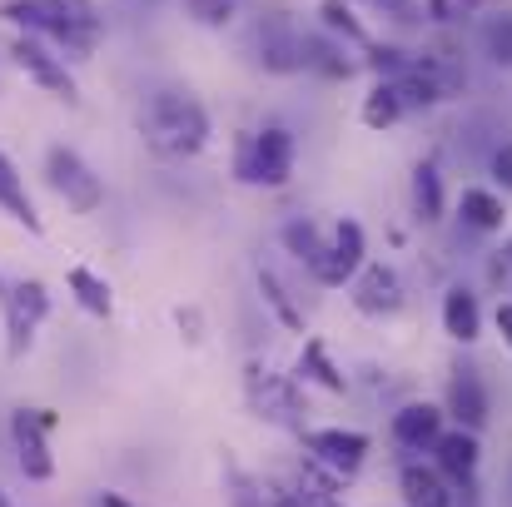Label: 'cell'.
Masks as SVG:
<instances>
[{"label": "cell", "instance_id": "obj_35", "mask_svg": "<svg viewBox=\"0 0 512 507\" xmlns=\"http://www.w3.org/2000/svg\"><path fill=\"white\" fill-rule=\"evenodd\" d=\"M100 507H130V503H125L120 493H100Z\"/></svg>", "mask_w": 512, "mask_h": 507}, {"label": "cell", "instance_id": "obj_3", "mask_svg": "<svg viewBox=\"0 0 512 507\" xmlns=\"http://www.w3.org/2000/svg\"><path fill=\"white\" fill-rule=\"evenodd\" d=\"M234 174L244 184H264V189H284L294 179V135L284 125H264L259 135H249L234 155Z\"/></svg>", "mask_w": 512, "mask_h": 507}, {"label": "cell", "instance_id": "obj_21", "mask_svg": "<svg viewBox=\"0 0 512 507\" xmlns=\"http://www.w3.org/2000/svg\"><path fill=\"white\" fill-rule=\"evenodd\" d=\"M299 378H314V383L329 388V393H343V388H348V378L334 368L324 338H309V343H304V353H299Z\"/></svg>", "mask_w": 512, "mask_h": 507}, {"label": "cell", "instance_id": "obj_13", "mask_svg": "<svg viewBox=\"0 0 512 507\" xmlns=\"http://www.w3.org/2000/svg\"><path fill=\"white\" fill-rule=\"evenodd\" d=\"M254 40H259V65H264V70H279V75H284V70H299V65H304V40L289 30L284 15L259 20Z\"/></svg>", "mask_w": 512, "mask_h": 507}, {"label": "cell", "instance_id": "obj_1", "mask_svg": "<svg viewBox=\"0 0 512 507\" xmlns=\"http://www.w3.org/2000/svg\"><path fill=\"white\" fill-rule=\"evenodd\" d=\"M140 135L165 160H194L209 145V115L199 100H189L179 90H160V95H150V105L140 115Z\"/></svg>", "mask_w": 512, "mask_h": 507}, {"label": "cell", "instance_id": "obj_6", "mask_svg": "<svg viewBox=\"0 0 512 507\" xmlns=\"http://www.w3.org/2000/svg\"><path fill=\"white\" fill-rule=\"evenodd\" d=\"M0 299H5V348L20 358L35 343V329L45 324V314H50V294H45L40 279H20Z\"/></svg>", "mask_w": 512, "mask_h": 507}, {"label": "cell", "instance_id": "obj_16", "mask_svg": "<svg viewBox=\"0 0 512 507\" xmlns=\"http://www.w3.org/2000/svg\"><path fill=\"white\" fill-rule=\"evenodd\" d=\"M398 488H403V503L408 507H453V493H448L443 473H433L423 463H403Z\"/></svg>", "mask_w": 512, "mask_h": 507}, {"label": "cell", "instance_id": "obj_28", "mask_svg": "<svg viewBox=\"0 0 512 507\" xmlns=\"http://www.w3.org/2000/svg\"><path fill=\"white\" fill-rule=\"evenodd\" d=\"M319 15H324V25H329V30H339L343 40L368 45V30H363V25L348 15V5H343V0H324V5H319Z\"/></svg>", "mask_w": 512, "mask_h": 507}, {"label": "cell", "instance_id": "obj_12", "mask_svg": "<svg viewBox=\"0 0 512 507\" xmlns=\"http://www.w3.org/2000/svg\"><path fill=\"white\" fill-rule=\"evenodd\" d=\"M448 413H458V428L478 433L488 423V388H483V373L473 363H458L453 368V383H448Z\"/></svg>", "mask_w": 512, "mask_h": 507}, {"label": "cell", "instance_id": "obj_17", "mask_svg": "<svg viewBox=\"0 0 512 507\" xmlns=\"http://www.w3.org/2000/svg\"><path fill=\"white\" fill-rule=\"evenodd\" d=\"M443 329H448V338H458V343H473V338L483 334L478 294H468L463 284H453V289L443 294Z\"/></svg>", "mask_w": 512, "mask_h": 507}, {"label": "cell", "instance_id": "obj_32", "mask_svg": "<svg viewBox=\"0 0 512 507\" xmlns=\"http://www.w3.org/2000/svg\"><path fill=\"white\" fill-rule=\"evenodd\" d=\"M498 334H503V343L512 348V304H503V309H498Z\"/></svg>", "mask_w": 512, "mask_h": 507}, {"label": "cell", "instance_id": "obj_37", "mask_svg": "<svg viewBox=\"0 0 512 507\" xmlns=\"http://www.w3.org/2000/svg\"><path fill=\"white\" fill-rule=\"evenodd\" d=\"M274 507H299V498H279V503Z\"/></svg>", "mask_w": 512, "mask_h": 507}, {"label": "cell", "instance_id": "obj_25", "mask_svg": "<svg viewBox=\"0 0 512 507\" xmlns=\"http://www.w3.org/2000/svg\"><path fill=\"white\" fill-rule=\"evenodd\" d=\"M478 40H483V55H488L493 65L512 70V10L488 15V20H483V30H478Z\"/></svg>", "mask_w": 512, "mask_h": 507}, {"label": "cell", "instance_id": "obj_40", "mask_svg": "<svg viewBox=\"0 0 512 507\" xmlns=\"http://www.w3.org/2000/svg\"><path fill=\"white\" fill-rule=\"evenodd\" d=\"M0 294H5V284H0Z\"/></svg>", "mask_w": 512, "mask_h": 507}, {"label": "cell", "instance_id": "obj_15", "mask_svg": "<svg viewBox=\"0 0 512 507\" xmlns=\"http://www.w3.org/2000/svg\"><path fill=\"white\" fill-rule=\"evenodd\" d=\"M478 433H468V428H453V433H438V443H433V458H438V473L443 478H453V483H473V473H478Z\"/></svg>", "mask_w": 512, "mask_h": 507}, {"label": "cell", "instance_id": "obj_27", "mask_svg": "<svg viewBox=\"0 0 512 507\" xmlns=\"http://www.w3.org/2000/svg\"><path fill=\"white\" fill-rule=\"evenodd\" d=\"M368 70H378L383 80H398L403 70H413V55L398 45H368Z\"/></svg>", "mask_w": 512, "mask_h": 507}, {"label": "cell", "instance_id": "obj_34", "mask_svg": "<svg viewBox=\"0 0 512 507\" xmlns=\"http://www.w3.org/2000/svg\"><path fill=\"white\" fill-rule=\"evenodd\" d=\"M179 329H189V338H199L194 329H199V314L194 309H179Z\"/></svg>", "mask_w": 512, "mask_h": 507}, {"label": "cell", "instance_id": "obj_8", "mask_svg": "<svg viewBox=\"0 0 512 507\" xmlns=\"http://www.w3.org/2000/svg\"><path fill=\"white\" fill-rule=\"evenodd\" d=\"M363 254H368V244H363V229H358L353 219H343L339 229H334V239L324 244V259H319V264H314L309 274H314L319 284L339 289V284H348V279H353V274H358V269L368 264Z\"/></svg>", "mask_w": 512, "mask_h": 507}, {"label": "cell", "instance_id": "obj_30", "mask_svg": "<svg viewBox=\"0 0 512 507\" xmlns=\"http://www.w3.org/2000/svg\"><path fill=\"white\" fill-rule=\"evenodd\" d=\"M488 169H493L498 189H503V194H512V140H508V145H498V150H493V160H488Z\"/></svg>", "mask_w": 512, "mask_h": 507}, {"label": "cell", "instance_id": "obj_20", "mask_svg": "<svg viewBox=\"0 0 512 507\" xmlns=\"http://www.w3.org/2000/svg\"><path fill=\"white\" fill-rule=\"evenodd\" d=\"M65 284H70V294H75V304H80L85 314H95V319H110L115 299H110V284H105V279H100L95 269L75 264V269L65 274Z\"/></svg>", "mask_w": 512, "mask_h": 507}, {"label": "cell", "instance_id": "obj_38", "mask_svg": "<svg viewBox=\"0 0 512 507\" xmlns=\"http://www.w3.org/2000/svg\"><path fill=\"white\" fill-rule=\"evenodd\" d=\"M0 507H10V503H5V493H0Z\"/></svg>", "mask_w": 512, "mask_h": 507}, {"label": "cell", "instance_id": "obj_24", "mask_svg": "<svg viewBox=\"0 0 512 507\" xmlns=\"http://www.w3.org/2000/svg\"><path fill=\"white\" fill-rule=\"evenodd\" d=\"M259 294H264V304L274 309V319H279L284 329H294V334H304V309H294V299H289V289L279 284V274H269V269H259Z\"/></svg>", "mask_w": 512, "mask_h": 507}, {"label": "cell", "instance_id": "obj_39", "mask_svg": "<svg viewBox=\"0 0 512 507\" xmlns=\"http://www.w3.org/2000/svg\"><path fill=\"white\" fill-rule=\"evenodd\" d=\"M463 5H478V0H463Z\"/></svg>", "mask_w": 512, "mask_h": 507}, {"label": "cell", "instance_id": "obj_10", "mask_svg": "<svg viewBox=\"0 0 512 507\" xmlns=\"http://www.w3.org/2000/svg\"><path fill=\"white\" fill-rule=\"evenodd\" d=\"M10 55H15V65H20L40 90H50V95H60V100H75V75H70V70H65V60H60V55H50L40 40L20 35V40L10 45Z\"/></svg>", "mask_w": 512, "mask_h": 507}, {"label": "cell", "instance_id": "obj_22", "mask_svg": "<svg viewBox=\"0 0 512 507\" xmlns=\"http://www.w3.org/2000/svg\"><path fill=\"white\" fill-rule=\"evenodd\" d=\"M413 209H418L423 224H438L443 219V174H438V165L413 169Z\"/></svg>", "mask_w": 512, "mask_h": 507}, {"label": "cell", "instance_id": "obj_2", "mask_svg": "<svg viewBox=\"0 0 512 507\" xmlns=\"http://www.w3.org/2000/svg\"><path fill=\"white\" fill-rule=\"evenodd\" d=\"M0 20L25 25L30 35H50V40L70 45L75 55H90L95 35H100V5L95 0H5Z\"/></svg>", "mask_w": 512, "mask_h": 507}, {"label": "cell", "instance_id": "obj_9", "mask_svg": "<svg viewBox=\"0 0 512 507\" xmlns=\"http://www.w3.org/2000/svg\"><path fill=\"white\" fill-rule=\"evenodd\" d=\"M348 284H353V309L368 319H388L403 309V279L388 264H363Z\"/></svg>", "mask_w": 512, "mask_h": 507}, {"label": "cell", "instance_id": "obj_23", "mask_svg": "<svg viewBox=\"0 0 512 507\" xmlns=\"http://www.w3.org/2000/svg\"><path fill=\"white\" fill-rule=\"evenodd\" d=\"M284 249L304 264V269H314L319 259H324V234H319V224H309V219H294V224H284Z\"/></svg>", "mask_w": 512, "mask_h": 507}, {"label": "cell", "instance_id": "obj_33", "mask_svg": "<svg viewBox=\"0 0 512 507\" xmlns=\"http://www.w3.org/2000/svg\"><path fill=\"white\" fill-rule=\"evenodd\" d=\"M428 20H453V0H428Z\"/></svg>", "mask_w": 512, "mask_h": 507}, {"label": "cell", "instance_id": "obj_31", "mask_svg": "<svg viewBox=\"0 0 512 507\" xmlns=\"http://www.w3.org/2000/svg\"><path fill=\"white\" fill-rule=\"evenodd\" d=\"M363 5H373L383 15H398V20H413V0H363Z\"/></svg>", "mask_w": 512, "mask_h": 507}, {"label": "cell", "instance_id": "obj_14", "mask_svg": "<svg viewBox=\"0 0 512 507\" xmlns=\"http://www.w3.org/2000/svg\"><path fill=\"white\" fill-rule=\"evenodd\" d=\"M443 433V408L438 403H408L393 413V443L403 453H428Z\"/></svg>", "mask_w": 512, "mask_h": 507}, {"label": "cell", "instance_id": "obj_19", "mask_svg": "<svg viewBox=\"0 0 512 507\" xmlns=\"http://www.w3.org/2000/svg\"><path fill=\"white\" fill-rule=\"evenodd\" d=\"M458 209H463V224L478 229V234H498L503 219H508L503 194H493V189H463V204Z\"/></svg>", "mask_w": 512, "mask_h": 507}, {"label": "cell", "instance_id": "obj_7", "mask_svg": "<svg viewBox=\"0 0 512 507\" xmlns=\"http://www.w3.org/2000/svg\"><path fill=\"white\" fill-rule=\"evenodd\" d=\"M55 428V413H45V408H20L15 418H10V438H15V448H20V473L30 478V483H45L50 473H55V463H50V448H45V433Z\"/></svg>", "mask_w": 512, "mask_h": 507}, {"label": "cell", "instance_id": "obj_5", "mask_svg": "<svg viewBox=\"0 0 512 507\" xmlns=\"http://www.w3.org/2000/svg\"><path fill=\"white\" fill-rule=\"evenodd\" d=\"M244 398H249V408H254L259 418H269V423H279V428H299L304 403H299V388H294L284 373H269L264 363H249V368H244Z\"/></svg>", "mask_w": 512, "mask_h": 507}, {"label": "cell", "instance_id": "obj_4", "mask_svg": "<svg viewBox=\"0 0 512 507\" xmlns=\"http://www.w3.org/2000/svg\"><path fill=\"white\" fill-rule=\"evenodd\" d=\"M45 184L75 209V214H95L105 204V179L85 165L70 145H50L45 150Z\"/></svg>", "mask_w": 512, "mask_h": 507}, {"label": "cell", "instance_id": "obj_26", "mask_svg": "<svg viewBox=\"0 0 512 507\" xmlns=\"http://www.w3.org/2000/svg\"><path fill=\"white\" fill-rule=\"evenodd\" d=\"M398 120H403V105H398L393 85L378 80V85L368 90V100H363V125H368V130H388V125H398Z\"/></svg>", "mask_w": 512, "mask_h": 507}, {"label": "cell", "instance_id": "obj_36", "mask_svg": "<svg viewBox=\"0 0 512 507\" xmlns=\"http://www.w3.org/2000/svg\"><path fill=\"white\" fill-rule=\"evenodd\" d=\"M503 269H512V239L503 244Z\"/></svg>", "mask_w": 512, "mask_h": 507}, {"label": "cell", "instance_id": "obj_18", "mask_svg": "<svg viewBox=\"0 0 512 507\" xmlns=\"http://www.w3.org/2000/svg\"><path fill=\"white\" fill-rule=\"evenodd\" d=\"M0 209L15 219V224H25L30 234H40V214H35V199L25 194V179L15 174V165L0 155Z\"/></svg>", "mask_w": 512, "mask_h": 507}, {"label": "cell", "instance_id": "obj_11", "mask_svg": "<svg viewBox=\"0 0 512 507\" xmlns=\"http://www.w3.org/2000/svg\"><path fill=\"white\" fill-rule=\"evenodd\" d=\"M304 448L324 463V468H334V473H358L363 468V458H368V438L363 433H353V428H319V433H309L304 438Z\"/></svg>", "mask_w": 512, "mask_h": 507}, {"label": "cell", "instance_id": "obj_29", "mask_svg": "<svg viewBox=\"0 0 512 507\" xmlns=\"http://www.w3.org/2000/svg\"><path fill=\"white\" fill-rule=\"evenodd\" d=\"M234 5H239V0H184V10H189L199 25H229V20H234Z\"/></svg>", "mask_w": 512, "mask_h": 507}]
</instances>
